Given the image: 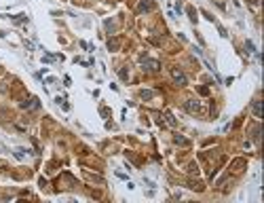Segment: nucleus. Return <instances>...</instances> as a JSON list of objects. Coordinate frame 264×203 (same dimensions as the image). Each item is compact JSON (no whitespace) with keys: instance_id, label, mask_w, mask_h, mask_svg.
Returning a JSON list of instances; mask_svg holds the SVG:
<instances>
[{"instance_id":"obj_1","label":"nucleus","mask_w":264,"mask_h":203,"mask_svg":"<svg viewBox=\"0 0 264 203\" xmlns=\"http://www.w3.org/2000/svg\"><path fill=\"white\" fill-rule=\"evenodd\" d=\"M171 76H173L176 85H180V87H184V85H186V74H184L180 68H173V70H171Z\"/></svg>"},{"instance_id":"obj_2","label":"nucleus","mask_w":264,"mask_h":203,"mask_svg":"<svg viewBox=\"0 0 264 203\" xmlns=\"http://www.w3.org/2000/svg\"><path fill=\"white\" fill-rule=\"evenodd\" d=\"M142 66H144V68H148V70H152V72L161 70V64H159L156 59H144V61H142Z\"/></svg>"},{"instance_id":"obj_3","label":"nucleus","mask_w":264,"mask_h":203,"mask_svg":"<svg viewBox=\"0 0 264 203\" xmlns=\"http://www.w3.org/2000/svg\"><path fill=\"white\" fill-rule=\"evenodd\" d=\"M40 106V102L36 100V97H30V100H26V102H21V108H30V110H34V108H38Z\"/></svg>"},{"instance_id":"obj_4","label":"nucleus","mask_w":264,"mask_h":203,"mask_svg":"<svg viewBox=\"0 0 264 203\" xmlns=\"http://www.w3.org/2000/svg\"><path fill=\"white\" fill-rule=\"evenodd\" d=\"M184 108H186L188 112H201V104L194 102V100H188V102L184 104Z\"/></svg>"},{"instance_id":"obj_5","label":"nucleus","mask_w":264,"mask_h":203,"mask_svg":"<svg viewBox=\"0 0 264 203\" xmlns=\"http://www.w3.org/2000/svg\"><path fill=\"white\" fill-rule=\"evenodd\" d=\"M152 0H142L139 4H137V13H144V11H152Z\"/></svg>"},{"instance_id":"obj_6","label":"nucleus","mask_w":264,"mask_h":203,"mask_svg":"<svg viewBox=\"0 0 264 203\" xmlns=\"http://www.w3.org/2000/svg\"><path fill=\"white\" fill-rule=\"evenodd\" d=\"M11 21H15V23H28V15H23V13L21 15H13Z\"/></svg>"},{"instance_id":"obj_7","label":"nucleus","mask_w":264,"mask_h":203,"mask_svg":"<svg viewBox=\"0 0 264 203\" xmlns=\"http://www.w3.org/2000/svg\"><path fill=\"white\" fill-rule=\"evenodd\" d=\"M252 108H254V114H256V119H262V108H260V100H256Z\"/></svg>"},{"instance_id":"obj_8","label":"nucleus","mask_w":264,"mask_h":203,"mask_svg":"<svg viewBox=\"0 0 264 203\" xmlns=\"http://www.w3.org/2000/svg\"><path fill=\"white\" fill-rule=\"evenodd\" d=\"M139 97H142V100H152V97H154V91H146V89H144V91H139Z\"/></svg>"},{"instance_id":"obj_9","label":"nucleus","mask_w":264,"mask_h":203,"mask_svg":"<svg viewBox=\"0 0 264 203\" xmlns=\"http://www.w3.org/2000/svg\"><path fill=\"white\" fill-rule=\"evenodd\" d=\"M173 142H176V144H180V146H188V144H190V142H188L186 138H182V135H176V138H173Z\"/></svg>"},{"instance_id":"obj_10","label":"nucleus","mask_w":264,"mask_h":203,"mask_svg":"<svg viewBox=\"0 0 264 203\" xmlns=\"http://www.w3.org/2000/svg\"><path fill=\"white\" fill-rule=\"evenodd\" d=\"M108 49H110V51H116V49H118V40H116V38H110V40H108Z\"/></svg>"},{"instance_id":"obj_11","label":"nucleus","mask_w":264,"mask_h":203,"mask_svg":"<svg viewBox=\"0 0 264 203\" xmlns=\"http://www.w3.org/2000/svg\"><path fill=\"white\" fill-rule=\"evenodd\" d=\"M165 119H167V125H171V127H176L177 123H176V119H173V114L171 112H165Z\"/></svg>"},{"instance_id":"obj_12","label":"nucleus","mask_w":264,"mask_h":203,"mask_svg":"<svg viewBox=\"0 0 264 203\" xmlns=\"http://www.w3.org/2000/svg\"><path fill=\"white\" fill-rule=\"evenodd\" d=\"M118 76H121L123 81H127V79H129V72H127V68H121V70H118Z\"/></svg>"},{"instance_id":"obj_13","label":"nucleus","mask_w":264,"mask_h":203,"mask_svg":"<svg viewBox=\"0 0 264 203\" xmlns=\"http://www.w3.org/2000/svg\"><path fill=\"white\" fill-rule=\"evenodd\" d=\"M245 49H247V53H256V49H254V42H252V40H245Z\"/></svg>"},{"instance_id":"obj_14","label":"nucleus","mask_w":264,"mask_h":203,"mask_svg":"<svg viewBox=\"0 0 264 203\" xmlns=\"http://www.w3.org/2000/svg\"><path fill=\"white\" fill-rule=\"evenodd\" d=\"M188 17H190V21L194 23V21H197V11H194V9H188Z\"/></svg>"},{"instance_id":"obj_15","label":"nucleus","mask_w":264,"mask_h":203,"mask_svg":"<svg viewBox=\"0 0 264 203\" xmlns=\"http://www.w3.org/2000/svg\"><path fill=\"white\" fill-rule=\"evenodd\" d=\"M106 30L112 32V30H114V23H112V21H106Z\"/></svg>"},{"instance_id":"obj_16","label":"nucleus","mask_w":264,"mask_h":203,"mask_svg":"<svg viewBox=\"0 0 264 203\" xmlns=\"http://www.w3.org/2000/svg\"><path fill=\"white\" fill-rule=\"evenodd\" d=\"M218 32H220V36H224V38H226V36H228V34H226V30H224V28H222V26H218Z\"/></svg>"}]
</instances>
